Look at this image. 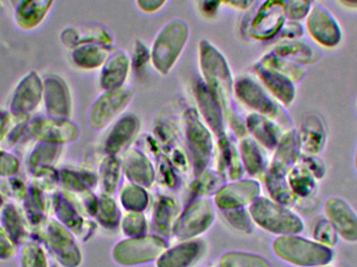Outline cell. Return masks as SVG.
<instances>
[{
    "label": "cell",
    "mask_w": 357,
    "mask_h": 267,
    "mask_svg": "<svg viewBox=\"0 0 357 267\" xmlns=\"http://www.w3.org/2000/svg\"><path fill=\"white\" fill-rule=\"evenodd\" d=\"M33 238L41 243L61 266L79 267L83 264L77 237L54 216H44L33 227Z\"/></svg>",
    "instance_id": "obj_1"
},
{
    "label": "cell",
    "mask_w": 357,
    "mask_h": 267,
    "mask_svg": "<svg viewBox=\"0 0 357 267\" xmlns=\"http://www.w3.org/2000/svg\"><path fill=\"white\" fill-rule=\"evenodd\" d=\"M272 252L277 259L291 267H312L331 264L335 260V250L317 243L303 234L275 237Z\"/></svg>",
    "instance_id": "obj_2"
},
{
    "label": "cell",
    "mask_w": 357,
    "mask_h": 267,
    "mask_svg": "<svg viewBox=\"0 0 357 267\" xmlns=\"http://www.w3.org/2000/svg\"><path fill=\"white\" fill-rule=\"evenodd\" d=\"M254 224L275 237L303 234L306 230L304 218L294 208L287 207L271 197H259L249 206Z\"/></svg>",
    "instance_id": "obj_3"
},
{
    "label": "cell",
    "mask_w": 357,
    "mask_h": 267,
    "mask_svg": "<svg viewBox=\"0 0 357 267\" xmlns=\"http://www.w3.org/2000/svg\"><path fill=\"white\" fill-rule=\"evenodd\" d=\"M167 247V241L159 235L126 237L113 247L112 259L119 266H142L156 262Z\"/></svg>",
    "instance_id": "obj_4"
},
{
    "label": "cell",
    "mask_w": 357,
    "mask_h": 267,
    "mask_svg": "<svg viewBox=\"0 0 357 267\" xmlns=\"http://www.w3.org/2000/svg\"><path fill=\"white\" fill-rule=\"evenodd\" d=\"M215 216L213 201L208 199H197L178 215L173 234L180 241L199 238L211 228Z\"/></svg>",
    "instance_id": "obj_5"
},
{
    "label": "cell",
    "mask_w": 357,
    "mask_h": 267,
    "mask_svg": "<svg viewBox=\"0 0 357 267\" xmlns=\"http://www.w3.org/2000/svg\"><path fill=\"white\" fill-rule=\"evenodd\" d=\"M323 218L339 233L342 243L357 245V211L345 197L331 195L322 205Z\"/></svg>",
    "instance_id": "obj_6"
},
{
    "label": "cell",
    "mask_w": 357,
    "mask_h": 267,
    "mask_svg": "<svg viewBox=\"0 0 357 267\" xmlns=\"http://www.w3.org/2000/svg\"><path fill=\"white\" fill-rule=\"evenodd\" d=\"M261 197V185L254 178L229 183L214 195V206L222 210L241 209Z\"/></svg>",
    "instance_id": "obj_7"
},
{
    "label": "cell",
    "mask_w": 357,
    "mask_h": 267,
    "mask_svg": "<svg viewBox=\"0 0 357 267\" xmlns=\"http://www.w3.org/2000/svg\"><path fill=\"white\" fill-rule=\"evenodd\" d=\"M209 245L202 238L181 241L167 247L155 262L156 267H195L207 255Z\"/></svg>",
    "instance_id": "obj_8"
},
{
    "label": "cell",
    "mask_w": 357,
    "mask_h": 267,
    "mask_svg": "<svg viewBox=\"0 0 357 267\" xmlns=\"http://www.w3.org/2000/svg\"><path fill=\"white\" fill-rule=\"evenodd\" d=\"M31 136L40 142L62 145L73 142L79 136V132L75 123L64 119L50 116H39L29 123Z\"/></svg>",
    "instance_id": "obj_9"
},
{
    "label": "cell",
    "mask_w": 357,
    "mask_h": 267,
    "mask_svg": "<svg viewBox=\"0 0 357 267\" xmlns=\"http://www.w3.org/2000/svg\"><path fill=\"white\" fill-rule=\"evenodd\" d=\"M43 94V85L41 79L35 73H31L24 77L15 90L10 113L19 116L29 117L39 106Z\"/></svg>",
    "instance_id": "obj_10"
},
{
    "label": "cell",
    "mask_w": 357,
    "mask_h": 267,
    "mask_svg": "<svg viewBox=\"0 0 357 267\" xmlns=\"http://www.w3.org/2000/svg\"><path fill=\"white\" fill-rule=\"evenodd\" d=\"M0 224L18 247L33 239L31 224L20 205L6 201L0 212Z\"/></svg>",
    "instance_id": "obj_11"
},
{
    "label": "cell",
    "mask_w": 357,
    "mask_h": 267,
    "mask_svg": "<svg viewBox=\"0 0 357 267\" xmlns=\"http://www.w3.org/2000/svg\"><path fill=\"white\" fill-rule=\"evenodd\" d=\"M54 218L62 222L77 238H87L94 229V224L79 213L62 194L59 195L54 213Z\"/></svg>",
    "instance_id": "obj_12"
},
{
    "label": "cell",
    "mask_w": 357,
    "mask_h": 267,
    "mask_svg": "<svg viewBox=\"0 0 357 267\" xmlns=\"http://www.w3.org/2000/svg\"><path fill=\"white\" fill-rule=\"evenodd\" d=\"M44 98L48 116L68 119L70 115V100L64 83L56 77H46L44 82Z\"/></svg>",
    "instance_id": "obj_13"
},
{
    "label": "cell",
    "mask_w": 357,
    "mask_h": 267,
    "mask_svg": "<svg viewBox=\"0 0 357 267\" xmlns=\"http://www.w3.org/2000/svg\"><path fill=\"white\" fill-rule=\"evenodd\" d=\"M324 123L319 117H310L302 125L298 138L301 155H320L326 145Z\"/></svg>",
    "instance_id": "obj_14"
},
{
    "label": "cell",
    "mask_w": 357,
    "mask_h": 267,
    "mask_svg": "<svg viewBox=\"0 0 357 267\" xmlns=\"http://www.w3.org/2000/svg\"><path fill=\"white\" fill-rule=\"evenodd\" d=\"M287 183L297 201L300 199L317 197L319 191V181L310 174L301 161L291 165L287 172Z\"/></svg>",
    "instance_id": "obj_15"
},
{
    "label": "cell",
    "mask_w": 357,
    "mask_h": 267,
    "mask_svg": "<svg viewBox=\"0 0 357 267\" xmlns=\"http://www.w3.org/2000/svg\"><path fill=\"white\" fill-rule=\"evenodd\" d=\"M123 171L129 182L150 188L154 185L155 171L152 164L140 153H133L125 158Z\"/></svg>",
    "instance_id": "obj_16"
},
{
    "label": "cell",
    "mask_w": 357,
    "mask_h": 267,
    "mask_svg": "<svg viewBox=\"0 0 357 267\" xmlns=\"http://www.w3.org/2000/svg\"><path fill=\"white\" fill-rule=\"evenodd\" d=\"M180 215V207L173 197L161 195L153 211V222L161 233H173Z\"/></svg>",
    "instance_id": "obj_17"
},
{
    "label": "cell",
    "mask_w": 357,
    "mask_h": 267,
    "mask_svg": "<svg viewBox=\"0 0 357 267\" xmlns=\"http://www.w3.org/2000/svg\"><path fill=\"white\" fill-rule=\"evenodd\" d=\"M52 0H22L17 10L19 26L29 29L37 26L50 10Z\"/></svg>",
    "instance_id": "obj_18"
},
{
    "label": "cell",
    "mask_w": 357,
    "mask_h": 267,
    "mask_svg": "<svg viewBox=\"0 0 357 267\" xmlns=\"http://www.w3.org/2000/svg\"><path fill=\"white\" fill-rule=\"evenodd\" d=\"M62 153L61 145L52 144V143L40 142L33 146L26 160V167L29 174L42 167V166H52L56 167V162L60 159Z\"/></svg>",
    "instance_id": "obj_19"
},
{
    "label": "cell",
    "mask_w": 357,
    "mask_h": 267,
    "mask_svg": "<svg viewBox=\"0 0 357 267\" xmlns=\"http://www.w3.org/2000/svg\"><path fill=\"white\" fill-rule=\"evenodd\" d=\"M150 204V197L144 187L126 183L119 189V206L126 211L144 212Z\"/></svg>",
    "instance_id": "obj_20"
},
{
    "label": "cell",
    "mask_w": 357,
    "mask_h": 267,
    "mask_svg": "<svg viewBox=\"0 0 357 267\" xmlns=\"http://www.w3.org/2000/svg\"><path fill=\"white\" fill-rule=\"evenodd\" d=\"M19 267H50V256L41 243L31 239L19 247Z\"/></svg>",
    "instance_id": "obj_21"
},
{
    "label": "cell",
    "mask_w": 357,
    "mask_h": 267,
    "mask_svg": "<svg viewBox=\"0 0 357 267\" xmlns=\"http://www.w3.org/2000/svg\"><path fill=\"white\" fill-rule=\"evenodd\" d=\"M220 267H273L264 256L250 252L233 251L224 254L218 260Z\"/></svg>",
    "instance_id": "obj_22"
},
{
    "label": "cell",
    "mask_w": 357,
    "mask_h": 267,
    "mask_svg": "<svg viewBox=\"0 0 357 267\" xmlns=\"http://www.w3.org/2000/svg\"><path fill=\"white\" fill-rule=\"evenodd\" d=\"M116 201L111 194L102 193L98 199V211L96 218L105 228L114 229L119 227L121 220V210Z\"/></svg>",
    "instance_id": "obj_23"
},
{
    "label": "cell",
    "mask_w": 357,
    "mask_h": 267,
    "mask_svg": "<svg viewBox=\"0 0 357 267\" xmlns=\"http://www.w3.org/2000/svg\"><path fill=\"white\" fill-rule=\"evenodd\" d=\"M312 237L314 241L329 249L335 250L342 243L339 233L335 227L325 218H319L312 229Z\"/></svg>",
    "instance_id": "obj_24"
},
{
    "label": "cell",
    "mask_w": 357,
    "mask_h": 267,
    "mask_svg": "<svg viewBox=\"0 0 357 267\" xmlns=\"http://www.w3.org/2000/svg\"><path fill=\"white\" fill-rule=\"evenodd\" d=\"M29 192V185L18 176L1 178L0 193L6 201L21 205Z\"/></svg>",
    "instance_id": "obj_25"
},
{
    "label": "cell",
    "mask_w": 357,
    "mask_h": 267,
    "mask_svg": "<svg viewBox=\"0 0 357 267\" xmlns=\"http://www.w3.org/2000/svg\"><path fill=\"white\" fill-rule=\"evenodd\" d=\"M119 229L126 237H137L148 233V222L144 212H126L121 216Z\"/></svg>",
    "instance_id": "obj_26"
},
{
    "label": "cell",
    "mask_w": 357,
    "mask_h": 267,
    "mask_svg": "<svg viewBox=\"0 0 357 267\" xmlns=\"http://www.w3.org/2000/svg\"><path fill=\"white\" fill-rule=\"evenodd\" d=\"M225 222L237 232L243 234H252L255 228L253 220L250 216L249 211L245 208L241 209L222 210L220 211Z\"/></svg>",
    "instance_id": "obj_27"
},
{
    "label": "cell",
    "mask_w": 357,
    "mask_h": 267,
    "mask_svg": "<svg viewBox=\"0 0 357 267\" xmlns=\"http://www.w3.org/2000/svg\"><path fill=\"white\" fill-rule=\"evenodd\" d=\"M121 180V165L115 160H109L102 164L100 183L104 192L113 194L119 188Z\"/></svg>",
    "instance_id": "obj_28"
},
{
    "label": "cell",
    "mask_w": 357,
    "mask_h": 267,
    "mask_svg": "<svg viewBox=\"0 0 357 267\" xmlns=\"http://www.w3.org/2000/svg\"><path fill=\"white\" fill-rule=\"evenodd\" d=\"M135 125V123H132L130 121L129 123L127 121L119 123V127L114 130L113 133H111L107 140V151H110L111 153H119L127 144L128 141L131 140L136 130Z\"/></svg>",
    "instance_id": "obj_29"
},
{
    "label": "cell",
    "mask_w": 357,
    "mask_h": 267,
    "mask_svg": "<svg viewBox=\"0 0 357 267\" xmlns=\"http://www.w3.org/2000/svg\"><path fill=\"white\" fill-rule=\"evenodd\" d=\"M20 168L21 162L16 155L8 149L0 148V178L16 176Z\"/></svg>",
    "instance_id": "obj_30"
},
{
    "label": "cell",
    "mask_w": 357,
    "mask_h": 267,
    "mask_svg": "<svg viewBox=\"0 0 357 267\" xmlns=\"http://www.w3.org/2000/svg\"><path fill=\"white\" fill-rule=\"evenodd\" d=\"M300 161L310 170V174L321 182L326 178L327 167L319 155H301Z\"/></svg>",
    "instance_id": "obj_31"
},
{
    "label": "cell",
    "mask_w": 357,
    "mask_h": 267,
    "mask_svg": "<svg viewBox=\"0 0 357 267\" xmlns=\"http://www.w3.org/2000/svg\"><path fill=\"white\" fill-rule=\"evenodd\" d=\"M19 247L0 224V261H8L18 255Z\"/></svg>",
    "instance_id": "obj_32"
},
{
    "label": "cell",
    "mask_w": 357,
    "mask_h": 267,
    "mask_svg": "<svg viewBox=\"0 0 357 267\" xmlns=\"http://www.w3.org/2000/svg\"><path fill=\"white\" fill-rule=\"evenodd\" d=\"M8 114H10V113L1 112V111H0V139H1L4 125H6V121H8Z\"/></svg>",
    "instance_id": "obj_33"
},
{
    "label": "cell",
    "mask_w": 357,
    "mask_h": 267,
    "mask_svg": "<svg viewBox=\"0 0 357 267\" xmlns=\"http://www.w3.org/2000/svg\"><path fill=\"white\" fill-rule=\"evenodd\" d=\"M354 170H356V174L357 176V145H356V151H354Z\"/></svg>",
    "instance_id": "obj_34"
},
{
    "label": "cell",
    "mask_w": 357,
    "mask_h": 267,
    "mask_svg": "<svg viewBox=\"0 0 357 267\" xmlns=\"http://www.w3.org/2000/svg\"><path fill=\"white\" fill-rule=\"evenodd\" d=\"M6 201L3 197H2L1 193H0V212L3 209L4 205H6Z\"/></svg>",
    "instance_id": "obj_35"
},
{
    "label": "cell",
    "mask_w": 357,
    "mask_h": 267,
    "mask_svg": "<svg viewBox=\"0 0 357 267\" xmlns=\"http://www.w3.org/2000/svg\"><path fill=\"white\" fill-rule=\"evenodd\" d=\"M312 267H337V266H333V264H323V266H312Z\"/></svg>",
    "instance_id": "obj_36"
},
{
    "label": "cell",
    "mask_w": 357,
    "mask_h": 267,
    "mask_svg": "<svg viewBox=\"0 0 357 267\" xmlns=\"http://www.w3.org/2000/svg\"><path fill=\"white\" fill-rule=\"evenodd\" d=\"M218 267H220V266H218Z\"/></svg>",
    "instance_id": "obj_37"
}]
</instances>
